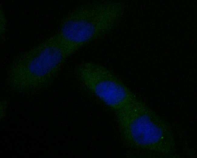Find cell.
<instances>
[{
	"label": "cell",
	"instance_id": "277c9868",
	"mask_svg": "<svg viewBox=\"0 0 197 158\" xmlns=\"http://www.w3.org/2000/svg\"><path fill=\"white\" fill-rule=\"evenodd\" d=\"M76 72L83 85L111 108L117 117L130 112L140 102L116 75L101 65L83 62L78 66Z\"/></svg>",
	"mask_w": 197,
	"mask_h": 158
},
{
	"label": "cell",
	"instance_id": "6da1fadb",
	"mask_svg": "<svg viewBox=\"0 0 197 158\" xmlns=\"http://www.w3.org/2000/svg\"><path fill=\"white\" fill-rule=\"evenodd\" d=\"M121 5L100 2L77 7L65 19L55 35L69 57L115 26L122 14Z\"/></svg>",
	"mask_w": 197,
	"mask_h": 158
},
{
	"label": "cell",
	"instance_id": "7a4b0ae2",
	"mask_svg": "<svg viewBox=\"0 0 197 158\" xmlns=\"http://www.w3.org/2000/svg\"><path fill=\"white\" fill-rule=\"evenodd\" d=\"M68 58L53 36L15 60L8 73V83L19 90L44 86L54 79Z\"/></svg>",
	"mask_w": 197,
	"mask_h": 158
},
{
	"label": "cell",
	"instance_id": "3957f363",
	"mask_svg": "<svg viewBox=\"0 0 197 158\" xmlns=\"http://www.w3.org/2000/svg\"><path fill=\"white\" fill-rule=\"evenodd\" d=\"M117 119L122 134L129 144L163 154L174 150L169 128L145 106Z\"/></svg>",
	"mask_w": 197,
	"mask_h": 158
}]
</instances>
